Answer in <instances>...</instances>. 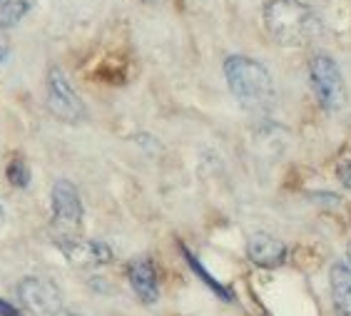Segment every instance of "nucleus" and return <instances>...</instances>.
I'll use <instances>...</instances> for the list:
<instances>
[{
	"label": "nucleus",
	"mask_w": 351,
	"mask_h": 316,
	"mask_svg": "<svg viewBox=\"0 0 351 316\" xmlns=\"http://www.w3.org/2000/svg\"><path fill=\"white\" fill-rule=\"evenodd\" d=\"M262 21L269 38L282 47H302L317 40L324 25L302 0H267Z\"/></svg>",
	"instance_id": "obj_1"
},
{
	"label": "nucleus",
	"mask_w": 351,
	"mask_h": 316,
	"mask_svg": "<svg viewBox=\"0 0 351 316\" xmlns=\"http://www.w3.org/2000/svg\"><path fill=\"white\" fill-rule=\"evenodd\" d=\"M224 77L234 100L252 114H267L277 102L271 73L262 62L247 55H230L224 60Z\"/></svg>",
	"instance_id": "obj_2"
},
{
	"label": "nucleus",
	"mask_w": 351,
	"mask_h": 316,
	"mask_svg": "<svg viewBox=\"0 0 351 316\" xmlns=\"http://www.w3.org/2000/svg\"><path fill=\"white\" fill-rule=\"evenodd\" d=\"M311 90L317 95V102L326 112H339L346 105V82L339 70L337 60L326 53L314 55L309 60Z\"/></svg>",
	"instance_id": "obj_3"
},
{
	"label": "nucleus",
	"mask_w": 351,
	"mask_h": 316,
	"mask_svg": "<svg viewBox=\"0 0 351 316\" xmlns=\"http://www.w3.org/2000/svg\"><path fill=\"white\" fill-rule=\"evenodd\" d=\"M45 102H47V110H50L58 120L68 122V125L82 122L88 117V110H85L82 97L75 93V88L68 80V75L62 73L58 65H50V68H47Z\"/></svg>",
	"instance_id": "obj_4"
},
{
	"label": "nucleus",
	"mask_w": 351,
	"mask_h": 316,
	"mask_svg": "<svg viewBox=\"0 0 351 316\" xmlns=\"http://www.w3.org/2000/svg\"><path fill=\"white\" fill-rule=\"evenodd\" d=\"M50 207H53V224L58 227V236H75L82 227V207L80 192L70 180H58L50 192Z\"/></svg>",
	"instance_id": "obj_5"
},
{
	"label": "nucleus",
	"mask_w": 351,
	"mask_h": 316,
	"mask_svg": "<svg viewBox=\"0 0 351 316\" xmlns=\"http://www.w3.org/2000/svg\"><path fill=\"white\" fill-rule=\"evenodd\" d=\"M18 296L33 316H60L65 311L62 291L53 282L40 279V276H25L18 284Z\"/></svg>",
	"instance_id": "obj_6"
},
{
	"label": "nucleus",
	"mask_w": 351,
	"mask_h": 316,
	"mask_svg": "<svg viewBox=\"0 0 351 316\" xmlns=\"http://www.w3.org/2000/svg\"><path fill=\"white\" fill-rule=\"evenodd\" d=\"M60 252L65 254L73 267H85V269H97V267H105L115 259L112 249L105 242H95V239H80V236H58L55 239Z\"/></svg>",
	"instance_id": "obj_7"
},
{
	"label": "nucleus",
	"mask_w": 351,
	"mask_h": 316,
	"mask_svg": "<svg viewBox=\"0 0 351 316\" xmlns=\"http://www.w3.org/2000/svg\"><path fill=\"white\" fill-rule=\"evenodd\" d=\"M128 282L132 291L137 294L142 304H157L160 299V279H157V269L149 256H137L128 264Z\"/></svg>",
	"instance_id": "obj_8"
},
{
	"label": "nucleus",
	"mask_w": 351,
	"mask_h": 316,
	"mask_svg": "<svg viewBox=\"0 0 351 316\" xmlns=\"http://www.w3.org/2000/svg\"><path fill=\"white\" fill-rule=\"evenodd\" d=\"M247 256H250L252 264H257L262 269H277L287 262V244L274 234L257 232L247 242Z\"/></svg>",
	"instance_id": "obj_9"
},
{
	"label": "nucleus",
	"mask_w": 351,
	"mask_h": 316,
	"mask_svg": "<svg viewBox=\"0 0 351 316\" xmlns=\"http://www.w3.org/2000/svg\"><path fill=\"white\" fill-rule=\"evenodd\" d=\"M331 306L337 316H351V267L349 262H337L329 271Z\"/></svg>",
	"instance_id": "obj_10"
},
{
	"label": "nucleus",
	"mask_w": 351,
	"mask_h": 316,
	"mask_svg": "<svg viewBox=\"0 0 351 316\" xmlns=\"http://www.w3.org/2000/svg\"><path fill=\"white\" fill-rule=\"evenodd\" d=\"M180 249H182V254H184V259H187L189 269L195 271V274L199 276V279H202V282L207 284V287H210V289L215 291V294L219 296V299H222V302H234V294H232V289H230V287H224L222 282H217L215 276H212L210 271L204 269V267H202V262H199V259H197V256L192 254V252H189V249L184 247V244H182V247H180Z\"/></svg>",
	"instance_id": "obj_11"
},
{
	"label": "nucleus",
	"mask_w": 351,
	"mask_h": 316,
	"mask_svg": "<svg viewBox=\"0 0 351 316\" xmlns=\"http://www.w3.org/2000/svg\"><path fill=\"white\" fill-rule=\"evenodd\" d=\"M35 0H0V27H13L33 10Z\"/></svg>",
	"instance_id": "obj_12"
},
{
	"label": "nucleus",
	"mask_w": 351,
	"mask_h": 316,
	"mask_svg": "<svg viewBox=\"0 0 351 316\" xmlns=\"http://www.w3.org/2000/svg\"><path fill=\"white\" fill-rule=\"evenodd\" d=\"M5 177H8V182H10L13 187L25 189L27 184H30V167L25 165V160H23V157H15V160H10V165H8Z\"/></svg>",
	"instance_id": "obj_13"
},
{
	"label": "nucleus",
	"mask_w": 351,
	"mask_h": 316,
	"mask_svg": "<svg viewBox=\"0 0 351 316\" xmlns=\"http://www.w3.org/2000/svg\"><path fill=\"white\" fill-rule=\"evenodd\" d=\"M337 177H339V182H341L346 189H351V160H344L341 165H339V167H337Z\"/></svg>",
	"instance_id": "obj_14"
},
{
	"label": "nucleus",
	"mask_w": 351,
	"mask_h": 316,
	"mask_svg": "<svg viewBox=\"0 0 351 316\" xmlns=\"http://www.w3.org/2000/svg\"><path fill=\"white\" fill-rule=\"evenodd\" d=\"M8 55H10V40L5 35V27H0V62H5Z\"/></svg>",
	"instance_id": "obj_15"
},
{
	"label": "nucleus",
	"mask_w": 351,
	"mask_h": 316,
	"mask_svg": "<svg viewBox=\"0 0 351 316\" xmlns=\"http://www.w3.org/2000/svg\"><path fill=\"white\" fill-rule=\"evenodd\" d=\"M0 316H23V314L18 306H13V304L5 302V299H0Z\"/></svg>",
	"instance_id": "obj_16"
},
{
	"label": "nucleus",
	"mask_w": 351,
	"mask_h": 316,
	"mask_svg": "<svg viewBox=\"0 0 351 316\" xmlns=\"http://www.w3.org/2000/svg\"><path fill=\"white\" fill-rule=\"evenodd\" d=\"M140 3H145V5H162L165 0H140Z\"/></svg>",
	"instance_id": "obj_17"
},
{
	"label": "nucleus",
	"mask_w": 351,
	"mask_h": 316,
	"mask_svg": "<svg viewBox=\"0 0 351 316\" xmlns=\"http://www.w3.org/2000/svg\"><path fill=\"white\" fill-rule=\"evenodd\" d=\"M3 222H5V209H3V204H0V227H3Z\"/></svg>",
	"instance_id": "obj_18"
},
{
	"label": "nucleus",
	"mask_w": 351,
	"mask_h": 316,
	"mask_svg": "<svg viewBox=\"0 0 351 316\" xmlns=\"http://www.w3.org/2000/svg\"><path fill=\"white\" fill-rule=\"evenodd\" d=\"M346 262H349V267H351V244H349V249H346Z\"/></svg>",
	"instance_id": "obj_19"
},
{
	"label": "nucleus",
	"mask_w": 351,
	"mask_h": 316,
	"mask_svg": "<svg viewBox=\"0 0 351 316\" xmlns=\"http://www.w3.org/2000/svg\"><path fill=\"white\" fill-rule=\"evenodd\" d=\"M60 316H77V314H68V311H62V314Z\"/></svg>",
	"instance_id": "obj_20"
}]
</instances>
